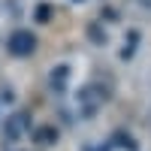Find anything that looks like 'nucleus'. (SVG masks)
I'll list each match as a JSON object with an SVG mask.
<instances>
[{"mask_svg": "<svg viewBox=\"0 0 151 151\" xmlns=\"http://www.w3.org/2000/svg\"><path fill=\"white\" fill-rule=\"evenodd\" d=\"M36 139H40L42 145H52V142L58 139V130H55V127H42L40 133H36Z\"/></svg>", "mask_w": 151, "mask_h": 151, "instance_id": "obj_3", "label": "nucleus"}, {"mask_svg": "<svg viewBox=\"0 0 151 151\" xmlns=\"http://www.w3.org/2000/svg\"><path fill=\"white\" fill-rule=\"evenodd\" d=\"M24 127H27V115H12L9 121H6V127H3V133H6V139H18V136L24 133Z\"/></svg>", "mask_w": 151, "mask_h": 151, "instance_id": "obj_2", "label": "nucleus"}, {"mask_svg": "<svg viewBox=\"0 0 151 151\" xmlns=\"http://www.w3.org/2000/svg\"><path fill=\"white\" fill-rule=\"evenodd\" d=\"M9 52L15 55V58H27V55H33V48H36V36L30 33V30H15L9 36Z\"/></svg>", "mask_w": 151, "mask_h": 151, "instance_id": "obj_1", "label": "nucleus"}]
</instances>
